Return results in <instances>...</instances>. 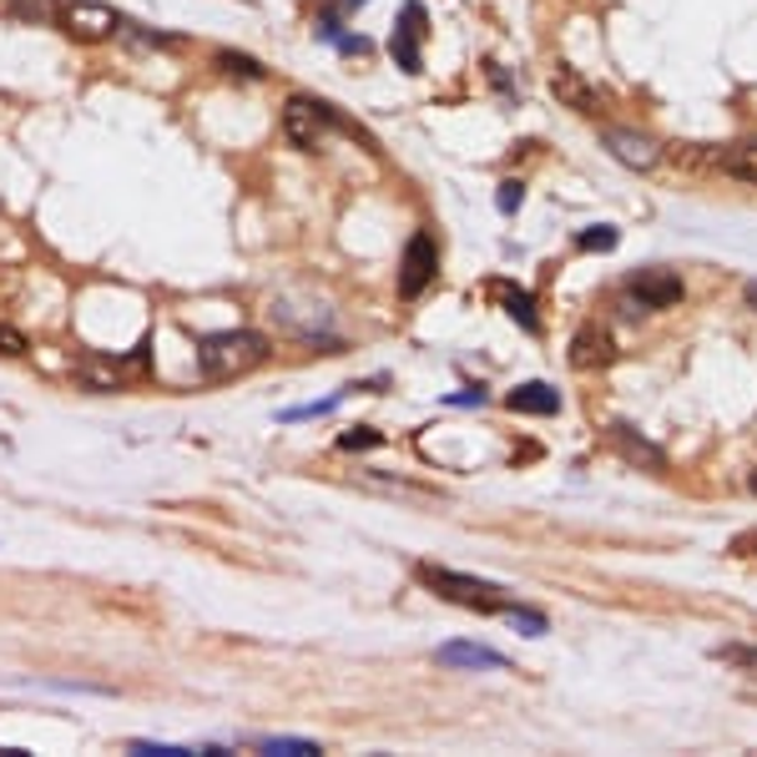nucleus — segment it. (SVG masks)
Segmentation results:
<instances>
[{
  "label": "nucleus",
  "mask_w": 757,
  "mask_h": 757,
  "mask_svg": "<svg viewBox=\"0 0 757 757\" xmlns=\"http://www.w3.org/2000/svg\"><path fill=\"white\" fill-rule=\"evenodd\" d=\"M268 359V339L253 329H227V333H207L198 343V369L207 378H243L248 369H258Z\"/></svg>",
  "instance_id": "obj_1"
},
{
  "label": "nucleus",
  "mask_w": 757,
  "mask_h": 757,
  "mask_svg": "<svg viewBox=\"0 0 757 757\" xmlns=\"http://www.w3.org/2000/svg\"><path fill=\"white\" fill-rule=\"evenodd\" d=\"M419 580L455 606H470V611H505V596H500V586H490V580L460 576V571H445V566H419Z\"/></svg>",
  "instance_id": "obj_2"
},
{
  "label": "nucleus",
  "mask_w": 757,
  "mask_h": 757,
  "mask_svg": "<svg viewBox=\"0 0 757 757\" xmlns=\"http://www.w3.org/2000/svg\"><path fill=\"white\" fill-rule=\"evenodd\" d=\"M676 298H682V278L667 268H637L621 284V294H616V303L627 308V313H657V308H672Z\"/></svg>",
  "instance_id": "obj_3"
},
{
  "label": "nucleus",
  "mask_w": 757,
  "mask_h": 757,
  "mask_svg": "<svg viewBox=\"0 0 757 757\" xmlns=\"http://www.w3.org/2000/svg\"><path fill=\"white\" fill-rule=\"evenodd\" d=\"M323 127H343L354 131L349 121L339 117V111L329 107V102H308V96H294L284 107V137L294 147H303V152H313V147H323Z\"/></svg>",
  "instance_id": "obj_4"
},
{
  "label": "nucleus",
  "mask_w": 757,
  "mask_h": 757,
  "mask_svg": "<svg viewBox=\"0 0 757 757\" xmlns=\"http://www.w3.org/2000/svg\"><path fill=\"white\" fill-rule=\"evenodd\" d=\"M56 21L66 25V36L72 41H107L111 31L121 25V15L111 11V6H102V0H72V6H61L56 11Z\"/></svg>",
  "instance_id": "obj_5"
},
{
  "label": "nucleus",
  "mask_w": 757,
  "mask_h": 757,
  "mask_svg": "<svg viewBox=\"0 0 757 757\" xmlns=\"http://www.w3.org/2000/svg\"><path fill=\"white\" fill-rule=\"evenodd\" d=\"M419 41H425V6H419V0H404L399 25H394V36H390V56L399 61V72H409V76L425 72V51H419Z\"/></svg>",
  "instance_id": "obj_6"
},
{
  "label": "nucleus",
  "mask_w": 757,
  "mask_h": 757,
  "mask_svg": "<svg viewBox=\"0 0 757 757\" xmlns=\"http://www.w3.org/2000/svg\"><path fill=\"white\" fill-rule=\"evenodd\" d=\"M439 273V248L429 233H415L409 237V248H404V263H399V294L404 298H419L429 284H435Z\"/></svg>",
  "instance_id": "obj_7"
},
{
  "label": "nucleus",
  "mask_w": 757,
  "mask_h": 757,
  "mask_svg": "<svg viewBox=\"0 0 757 757\" xmlns=\"http://www.w3.org/2000/svg\"><path fill=\"white\" fill-rule=\"evenodd\" d=\"M601 147L616 157V162H627L631 172H647V167H657V157H662V147L651 142V137L627 131V127H606L601 131Z\"/></svg>",
  "instance_id": "obj_8"
},
{
  "label": "nucleus",
  "mask_w": 757,
  "mask_h": 757,
  "mask_svg": "<svg viewBox=\"0 0 757 757\" xmlns=\"http://www.w3.org/2000/svg\"><path fill=\"white\" fill-rule=\"evenodd\" d=\"M616 359V343H611V329L606 323H580L576 339H571V364L576 369H601Z\"/></svg>",
  "instance_id": "obj_9"
},
{
  "label": "nucleus",
  "mask_w": 757,
  "mask_h": 757,
  "mask_svg": "<svg viewBox=\"0 0 757 757\" xmlns=\"http://www.w3.org/2000/svg\"><path fill=\"white\" fill-rule=\"evenodd\" d=\"M76 384L92 394H117L121 384H127V369L107 354H82L76 359Z\"/></svg>",
  "instance_id": "obj_10"
},
{
  "label": "nucleus",
  "mask_w": 757,
  "mask_h": 757,
  "mask_svg": "<svg viewBox=\"0 0 757 757\" xmlns=\"http://www.w3.org/2000/svg\"><path fill=\"white\" fill-rule=\"evenodd\" d=\"M486 294L490 298H500V303H505V313L515 323H521V329H531V333H541V313H535V294H525L521 284H505V278H490L486 284Z\"/></svg>",
  "instance_id": "obj_11"
},
{
  "label": "nucleus",
  "mask_w": 757,
  "mask_h": 757,
  "mask_svg": "<svg viewBox=\"0 0 757 757\" xmlns=\"http://www.w3.org/2000/svg\"><path fill=\"white\" fill-rule=\"evenodd\" d=\"M435 662L445 667H495V672H510V657L495 647H475V641H445L435 651Z\"/></svg>",
  "instance_id": "obj_12"
},
{
  "label": "nucleus",
  "mask_w": 757,
  "mask_h": 757,
  "mask_svg": "<svg viewBox=\"0 0 757 757\" xmlns=\"http://www.w3.org/2000/svg\"><path fill=\"white\" fill-rule=\"evenodd\" d=\"M510 409H515V415H556L561 409V394L551 390V384H541V378H535V384H521V390H510Z\"/></svg>",
  "instance_id": "obj_13"
},
{
  "label": "nucleus",
  "mask_w": 757,
  "mask_h": 757,
  "mask_svg": "<svg viewBox=\"0 0 757 757\" xmlns=\"http://www.w3.org/2000/svg\"><path fill=\"white\" fill-rule=\"evenodd\" d=\"M551 92H556L561 102H566V107H576V111H596V107H601V96H596V86H586L576 72H556Z\"/></svg>",
  "instance_id": "obj_14"
},
{
  "label": "nucleus",
  "mask_w": 757,
  "mask_h": 757,
  "mask_svg": "<svg viewBox=\"0 0 757 757\" xmlns=\"http://www.w3.org/2000/svg\"><path fill=\"white\" fill-rule=\"evenodd\" d=\"M611 439H616V445H621V450H627L637 465H651V470H667V455L657 450V445H647V439L631 435V425H611Z\"/></svg>",
  "instance_id": "obj_15"
},
{
  "label": "nucleus",
  "mask_w": 757,
  "mask_h": 757,
  "mask_svg": "<svg viewBox=\"0 0 757 757\" xmlns=\"http://www.w3.org/2000/svg\"><path fill=\"white\" fill-rule=\"evenodd\" d=\"M733 178H743V182H757V142H737V147H727V152L717 157Z\"/></svg>",
  "instance_id": "obj_16"
},
{
  "label": "nucleus",
  "mask_w": 757,
  "mask_h": 757,
  "mask_svg": "<svg viewBox=\"0 0 757 757\" xmlns=\"http://www.w3.org/2000/svg\"><path fill=\"white\" fill-rule=\"evenodd\" d=\"M61 6L56 0H6V15H15V21H31V25H41L46 15H56Z\"/></svg>",
  "instance_id": "obj_17"
},
{
  "label": "nucleus",
  "mask_w": 757,
  "mask_h": 757,
  "mask_svg": "<svg viewBox=\"0 0 757 757\" xmlns=\"http://www.w3.org/2000/svg\"><path fill=\"white\" fill-rule=\"evenodd\" d=\"M263 753H278V757H313V753H323V747L319 743H308V737H263Z\"/></svg>",
  "instance_id": "obj_18"
},
{
  "label": "nucleus",
  "mask_w": 757,
  "mask_h": 757,
  "mask_svg": "<svg viewBox=\"0 0 757 757\" xmlns=\"http://www.w3.org/2000/svg\"><path fill=\"white\" fill-rule=\"evenodd\" d=\"M505 616H510V627L521 631V637H545V631H551V621H545L541 611H521V606H505Z\"/></svg>",
  "instance_id": "obj_19"
},
{
  "label": "nucleus",
  "mask_w": 757,
  "mask_h": 757,
  "mask_svg": "<svg viewBox=\"0 0 757 757\" xmlns=\"http://www.w3.org/2000/svg\"><path fill=\"white\" fill-rule=\"evenodd\" d=\"M616 243H621V233H616V227H586V233L576 237L580 253H611Z\"/></svg>",
  "instance_id": "obj_20"
},
{
  "label": "nucleus",
  "mask_w": 757,
  "mask_h": 757,
  "mask_svg": "<svg viewBox=\"0 0 757 757\" xmlns=\"http://www.w3.org/2000/svg\"><path fill=\"white\" fill-rule=\"evenodd\" d=\"M717 657H722L727 667H737V672L757 676V647H717Z\"/></svg>",
  "instance_id": "obj_21"
},
{
  "label": "nucleus",
  "mask_w": 757,
  "mask_h": 757,
  "mask_svg": "<svg viewBox=\"0 0 757 757\" xmlns=\"http://www.w3.org/2000/svg\"><path fill=\"white\" fill-rule=\"evenodd\" d=\"M217 61H223V72H227V76H248V82H258V76H263L258 61H253V56H237V51H223Z\"/></svg>",
  "instance_id": "obj_22"
},
{
  "label": "nucleus",
  "mask_w": 757,
  "mask_h": 757,
  "mask_svg": "<svg viewBox=\"0 0 757 757\" xmlns=\"http://www.w3.org/2000/svg\"><path fill=\"white\" fill-rule=\"evenodd\" d=\"M25 349H31V343H25V333L15 329V323H0V354H6V359H21Z\"/></svg>",
  "instance_id": "obj_23"
},
{
  "label": "nucleus",
  "mask_w": 757,
  "mask_h": 757,
  "mask_svg": "<svg viewBox=\"0 0 757 757\" xmlns=\"http://www.w3.org/2000/svg\"><path fill=\"white\" fill-rule=\"evenodd\" d=\"M521 198H525L521 182H500V213H515V207H521Z\"/></svg>",
  "instance_id": "obj_24"
},
{
  "label": "nucleus",
  "mask_w": 757,
  "mask_h": 757,
  "mask_svg": "<svg viewBox=\"0 0 757 757\" xmlns=\"http://www.w3.org/2000/svg\"><path fill=\"white\" fill-rule=\"evenodd\" d=\"M339 51H343V56H369V41H359V36H339Z\"/></svg>",
  "instance_id": "obj_25"
},
{
  "label": "nucleus",
  "mask_w": 757,
  "mask_h": 757,
  "mask_svg": "<svg viewBox=\"0 0 757 757\" xmlns=\"http://www.w3.org/2000/svg\"><path fill=\"white\" fill-rule=\"evenodd\" d=\"M359 445H378L374 429H364V435H343V450H359Z\"/></svg>",
  "instance_id": "obj_26"
},
{
  "label": "nucleus",
  "mask_w": 757,
  "mask_h": 757,
  "mask_svg": "<svg viewBox=\"0 0 757 757\" xmlns=\"http://www.w3.org/2000/svg\"><path fill=\"white\" fill-rule=\"evenodd\" d=\"M486 399V390H465V394H450V404H480Z\"/></svg>",
  "instance_id": "obj_27"
},
{
  "label": "nucleus",
  "mask_w": 757,
  "mask_h": 757,
  "mask_svg": "<svg viewBox=\"0 0 757 757\" xmlns=\"http://www.w3.org/2000/svg\"><path fill=\"white\" fill-rule=\"evenodd\" d=\"M747 303H753V308H757V284H747Z\"/></svg>",
  "instance_id": "obj_28"
},
{
  "label": "nucleus",
  "mask_w": 757,
  "mask_h": 757,
  "mask_svg": "<svg viewBox=\"0 0 757 757\" xmlns=\"http://www.w3.org/2000/svg\"><path fill=\"white\" fill-rule=\"evenodd\" d=\"M747 486H753V495H757V470H753V480H747Z\"/></svg>",
  "instance_id": "obj_29"
}]
</instances>
